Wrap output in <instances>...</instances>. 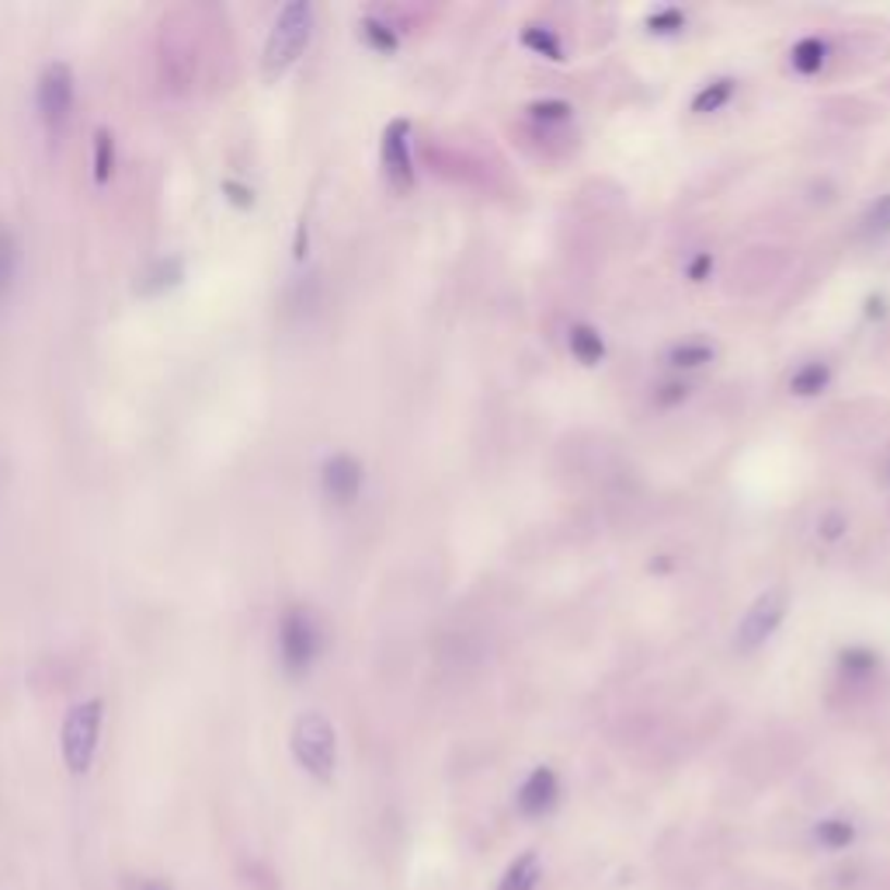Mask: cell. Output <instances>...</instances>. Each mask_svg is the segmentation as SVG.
Masks as SVG:
<instances>
[{
	"label": "cell",
	"instance_id": "3957f363",
	"mask_svg": "<svg viewBox=\"0 0 890 890\" xmlns=\"http://www.w3.org/2000/svg\"><path fill=\"white\" fill-rule=\"evenodd\" d=\"M101 724H104V703L98 696L77 700L66 709L63 727H60V758L70 776H87L98 755L101 741Z\"/></svg>",
	"mask_w": 890,
	"mask_h": 890
},
{
	"label": "cell",
	"instance_id": "7a4b0ae2",
	"mask_svg": "<svg viewBox=\"0 0 890 890\" xmlns=\"http://www.w3.org/2000/svg\"><path fill=\"white\" fill-rule=\"evenodd\" d=\"M289 752L310 779L331 782L337 769V734H334L331 717L320 714V709H302L293 720Z\"/></svg>",
	"mask_w": 890,
	"mask_h": 890
},
{
	"label": "cell",
	"instance_id": "5bb4252c",
	"mask_svg": "<svg viewBox=\"0 0 890 890\" xmlns=\"http://www.w3.org/2000/svg\"><path fill=\"white\" fill-rule=\"evenodd\" d=\"M828 42L825 39H817V35H804L800 42H793L790 49V66L796 70L800 77H814V74H821L825 63H828Z\"/></svg>",
	"mask_w": 890,
	"mask_h": 890
},
{
	"label": "cell",
	"instance_id": "30bf717a",
	"mask_svg": "<svg viewBox=\"0 0 890 890\" xmlns=\"http://www.w3.org/2000/svg\"><path fill=\"white\" fill-rule=\"evenodd\" d=\"M185 279V258L182 255H160L147 261L136 275V293L139 296H160L174 286H182Z\"/></svg>",
	"mask_w": 890,
	"mask_h": 890
},
{
	"label": "cell",
	"instance_id": "5b68a950",
	"mask_svg": "<svg viewBox=\"0 0 890 890\" xmlns=\"http://www.w3.org/2000/svg\"><path fill=\"white\" fill-rule=\"evenodd\" d=\"M74 101H77V77L74 66L66 60H49L39 77H35V112H39L42 126L60 136L66 129L70 115H74Z\"/></svg>",
	"mask_w": 890,
	"mask_h": 890
},
{
	"label": "cell",
	"instance_id": "8fae6325",
	"mask_svg": "<svg viewBox=\"0 0 890 890\" xmlns=\"http://www.w3.org/2000/svg\"><path fill=\"white\" fill-rule=\"evenodd\" d=\"M880 671V654L874 647H863V644H852V647H842L839 651V675L845 682H869L877 679Z\"/></svg>",
	"mask_w": 890,
	"mask_h": 890
},
{
	"label": "cell",
	"instance_id": "ac0fdd59",
	"mask_svg": "<svg viewBox=\"0 0 890 890\" xmlns=\"http://www.w3.org/2000/svg\"><path fill=\"white\" fill-rule=\"evenodd\" d=\"M540 883V860L536 852H522L519 860H511L505 877L497 880V890H536Z\"/></svg>",
	"mask_w": 890,
	"mask_h": 890
},
{
	"label": "cell",
	"instance_id": "d4e9b609",
	"mask_svg": "<svg viewBox=\"0 0 890 890\" xmlns=\"http://www.w3.org/2000/svg\"><path fill=\"white\" fill-rule=\"evenodd\" d=\"M647 28L654 35H679L685 28V11L682 8H657L647 17Z\"/></svg>",
	"mask_w": 890,
	"mask_h": 890
},
{
	"label": "cell",
	"instance_id": "83f0119b",
	"mask_svg": "<svg viewBox=\"0 0 890 890\" xmlns=\"http://www.w3.org/2000/svg\"><path fill=\"white\" fill-rule=\"evenodd\" d=\"M685 397H689V386H685L682 380H671V383H665V386L654 394V404H657V407H675V404H682Z\"/></svg>",
	"mask_w": 890,
	"mask_h": 890
},
{
	"label": "cell",
	"instance_id": "4dcf8cb0",
	"mask_svg": "<svg viewBox=\"0 0 890 890\" xmlns=\"http://www.w3.org/2000/svg\"><path fill=\"white\" fill-rule=\"evenodd\" d=\"M139 890H171V887H168V883H160V880H147Z\"/></svg>",
	"mask_w": 890,
	"mask_h": 890
},
{
	"label": "cell",
	"instance_id": "603a6c76",
	"mask_svg": "<svg viewBox=\"0 0 890 890\" xmlns=\"http://www.w3.org/2000/svg\"><path fill=\"white\" fill-rule=\"evenodd\" d=\"M571 115H574L571 101L564 98H543L529 104V119L543 122V126H560V122H571Z\"/></svg>",
	"mask_w": 890,
	"mask_h": 890
},
{
	"label": "cell",
	"instance_id": "52a82bcc",
	"mask_svg": "<svg viewBox=\"0 0 890 890\" xmlns=\"http://www.w3.org/2000/svg\"><path fill=\"white\" fill-rule=\"evenodd\" d=\"M380 164H383V177L394 191H411L418 182V168H415V150H411V122L407 119H394L386 122L383 139H380Z\"/></svg>",
	"mask_w": 890,
	"mask_h": 890
},
{
	"label": "cell",
	"instance_id": "7402d4cb",
	"mask_svg": "<svg viewBox=\"0 0 890 890\" xmlns=\"http://www.w3.org/2000/svg\"><path fill=\"white\" fill-rule=\"evenodd\" d=\"M814 835L825 849H849L852 839H856V828H852L845 817H825V821L814 828Z\"/></svg>",
	"mask_w": 890,
	"mask_h": 890
},
{
	"label": "cell",
	"instance_id": "9a60e30c",
	"mask_svg": "<svg viewBox=\"0 0 890 890\" xmlns=\"http://www.w3.org/2000/svg\"><path fill=\"white\" fill-rule=\"evenodd\" d=\"M17 269H22V240L0 220V299H8V293L14 289Z\"/></svg>",
	"mask_w": 890,
	"mask_h": 890
},
{
	"label": "cell",
	"instance_id": "7c38bea8",
	"mask_svg": "<svg viewBox=\"0 0 890 890\" xmlns=\"http://www.w3.org/2000/svg\"><path fill=\"white\" fill-rule=\"evenodd\" d=\"M831 386V366L821 362V359H811L804 366H796L793 369V376H790V394L793 397H821L825 390Z\"/></svg>",
	"mask_w": 890,
	"mask_h": 890
},
{
	"label": "cell",
	"instance_id": "2e32d148",
	"mask_svg": "<svg viewBox=\"0 0 890 890\" xmlns=\"http://www.w3.org/2000/svg\"><path fill=\"white\" fill-rule=\"evenodd\" d=\"M738 95V81L734 77H717V81H706L696 95H692V112L696 115H714L720 109L731 104V98Z\"/></svg>",
	"mask_w": 890,
	"mask_h": 890
},
{
	"label": "cell",
	"instance_id": "cb8c5ba5",
	"mask_svg": "<svg viewBox=\"0 0 890 890\" xmlns=\"http://www.w3.org/2000/svg\"><path fill=\"white\" fill-rule=\"evenodd\" d=\"M863 230L869 237H880L890 230V195H880V199H874L866 206L863 212Z\"/></svg>",
	"mask_w": 890,
	"mask_h": 890
},
{
	"label": "cell",
	"instance_id": "4316f807",
	"mask_svg": "<svg viewBox=\"0 0 890 890\" xmlns=\"http://www.w3.org/2000/svg\"><path fill=\"white\" fill-rule=\"evenodd\" d=\"M223 195L234 206H240V209H251L255 206V188L247 185V182H240V177H223Z\"/></svg>",
	"mask_w": 890,
	"mask_h": 890
},
{
	"label": "cell",
	"instance_id": "44dd1931",
	"mask_svg": "<svg viewBox=\"0 0 890 890\" xmlns=\"http://www.w3.org/2000/svg\"><path fill=\"white\" fill-rule=\"evenodd\" d=\"M522 46L529 52H536V57H543V60H554V63L564 60V42L549 25H526L522 28Z\"/></svg>",
	"mask_w": 890,
	"mask_h": 890
},
{
	"label": "cell",
	"instance_id": "d6986e66",
	"mask_svg": "<svg viewBox=\"0 0 890 890\" xmlns=\"http://www.w3.org/2000/svg\"><path fill=\"white\" fill-rule=\"evenodd\" d=\"M362 39L369 49H376L383 52V57H394V52L400 49V32L386 22V17L380 14H366L362 17Z\"/></svg>",
	"mask_w": 890,
	"mask_h": 890
},
{
	"label": "cell",
	"instance_id": "9c48e42d",
	"mask_svg": "<svg viewBox=\"0 0 890 890\" xmlns=\"http://www.w3.org/2000/svg\"><path fill=\"white\" fill-rule=\"evenodd\" d=\"M557 800H560V779H557L554 769H549V765H536V769L522 779L519 793H515V804H519V811L526 817L549 814L557 807Z\"/></svg>",
	"mask_w": 890,
	"mask_h": 890
},
{
	"label": "cell",
	"instance_id": "4fadbf2b",
	"mask_svg": "<svg viewBox=\"0 0 890 890\" xmlns=\"http://www.w3.org/2000/svg\"><path fill=\"white\" fill-rule=\"evenodd\" d=\"M567 348L581 366H602L605 359V337L592 324H571L567 327Z\"/></svg>",
	"mask_w": 890,
	"mask_h": 890
},
{
	"label": "cell",
	"instance_id": "8992f818",
	"mask_svg": "<svg viewBox=\"0 0 890 890\" xmlns=\"http://www.w3.org/2000/svg\"><path fill=\"white\" fill-rule=\"evenodd\" d=\"M787 619V592L782 589H765L752 605L744 609L738 630H734V651L738 654H752L758 647H765L776 636V630Z\"/></svg>",
	"mask_w": 890,
	"mask_h": 890
},
{
	"label": "cell",
	"instance_id": "f546056e",
	"mask_svg": "<svg viewBox=\"0 0 890 890\" xmlns=\"http://www.w3.org/2000/svg\"><path fill=\"white\" fill-rule=\"evenodd\" d=\"M866 317H869V320H883V317H887V296L869 293V296H866Z\"/></svg>",
	"mask_w": 890,
	"mask_h": 890
},
{
	"label": "cell",
	"instance_id": "6da1fadb",
	"mask_svg": "<svg viewBox=\"0 0 890 890\" xmlns=\"http://www.w3.org/2000/svg\"><path fill=\"white\" fill-rule=\"evenodd\" d=\"M313 39V4L310 0H289L272 17V28L261 46V74L279 81L302 57Z\"/></svg>",
	"mask_w": 890,
	"mask_h": 890
},
{
	"label": "cell",
	"instance_id": "e0dca14e",
	"mask_svg": "<svg viewBox=\"0 0 890 890\" xmlns=\"http://www.w3.org/2000/svg\"><path fill=\"white\" fill-rule=\"evenodd\" d=\"M668 366L671 369H682V372H692V369H703L717 359V348L709 345V342H679V345H671L668 348Z\"/></svg>",
	"mask_w": 890,
	"mask_h": 890
},
{
	"label": "cell",
	"instance_id": "ffe728a7",
	"mask_svg": "<svg viewBox=\"0 0 890 890\" xmlns=\"http://www.w3.org/2000/svg\"><path fill=\"white\" fill-rule=\"evenodd\" d=\"M95 185H109L115 174V133L109 126L95 129V160H91Z\"/></svg>",
	"mask_w": 890,
	"mask_h": 890
},
{
	"label": "cell",
	"instance_id": "484cf974",
	"mask_svg": "<svg viewBox=\"0 0 890 890\" xmlns=\"http://www.w3.org/2000/svg\"><path fill=\"white\" fill-rule=\"evenodd\" d=\"M849 532V515L842 508H828L821 511V519H817V536L825 543H839Z\"/></svg>",
	"mask_w": 890,
	"mask_h": 890
},
{
	"label": "cell",
	"instance_id": "277c9868",
	"mask_svg": "<svg viewBox=\"0 0 890 890\" xmlns=\"http://www.w3.org/2000/svg\"><path fill=\"white\" fill-rule=\"evenodd\" d=\"M324 633L307 605H286L279 616V665L289 679H302L320 657Z\"/></svg>",
	"mask_w": 890,
	"mask_h": 890
},
{
	"label": "cell",
	"instance_id": "ba28073f",
	"mask_svg": "<svg viewBox=\"0 0 890 890\" xmlns=\"http://www.w3.org/2000/svg\"><path fill=\"white\" fill-rule=\"evenodd\" d=\"M362 484H366V470L351 453H331L324 459V467H320V487H324L327 502L342 505V508L359 502Z\"/></svg>",
	"mask_w": 890,
	"mask_h": 890
},
{
	"label": "cell",
	"instance_id": "f1b7e54d",
	"mask_svg": "<svg viewBox=\"0 0 890 890\" xmlns=\"http://www.w3.org/2000/svg\"><path fill=\"white\" fill-rule=\"evenodd\" d=\"M685 275H689V282H696V286H700V282H706L709 275H714V255L700 251L696 258L685 264Z\"/></svg>",
	"mask_w": 890,
	"mask_h": 890
}]
</instances>
